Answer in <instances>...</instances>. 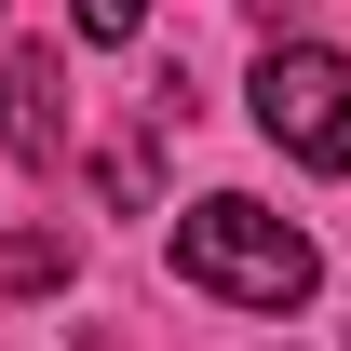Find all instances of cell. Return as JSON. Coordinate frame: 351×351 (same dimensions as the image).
Returning a JSON list of instances; mask_svg holds the SVG:
<instances>
[{"instance_id": "1", "label": "cell", "mask_w": 351, "mask_h": 351, "mask_svg": "<svg viewBox=\"0 0 351 351\" xmlns=\"http://www.w3.org/2000/svg\"><path fill=\"white\" fill-rule=\"evenodd\" d=\"M176 284H203V298H230V311H298L311 284H324V257H311L298 217H270V203L217 189V203L176 217Z\"/></svg>"}, {"instance_id": "2", "label": "cell", "mask_w": 351, "mask_h": 351, "mask_svg": "<svg viewBox=\"0 0 351 351\" xmlns=\"http://www.w3.org/2000/svg\"><path fill=\"white\" fill-rule=\"evenodd\" d=\"M257 135L311 176H351V54L324 41H270L257 54Z\"/></svg>"}, {"instance_id": "3", "label": "cell", "mask_w": 351, "mask_h": 351, "mask_svg": "<svg viewBox=\"0 0 351 351\" xmlns=\"http://www.w3.org/2000/svg\"><path fill=\"white\" fill-rule=\"evenodd\" d=\"M0 108H14V162H68V68L41 41L0 68Z\"/></svg>"}, {"instance_id": "4", "label": "cell", "mask_w": 351, "mask_h": 351, "mask_svg": "<svg viewBox=\"0 0 351 351\" xmlns=\"http://www.w3.org/2000/svg\"><path fill=\"white\" fill-rule=\"evenodd\" d=\"M0 284H68V243H54V230H14V243H0Z\"/></svg>"}]
</instances>
